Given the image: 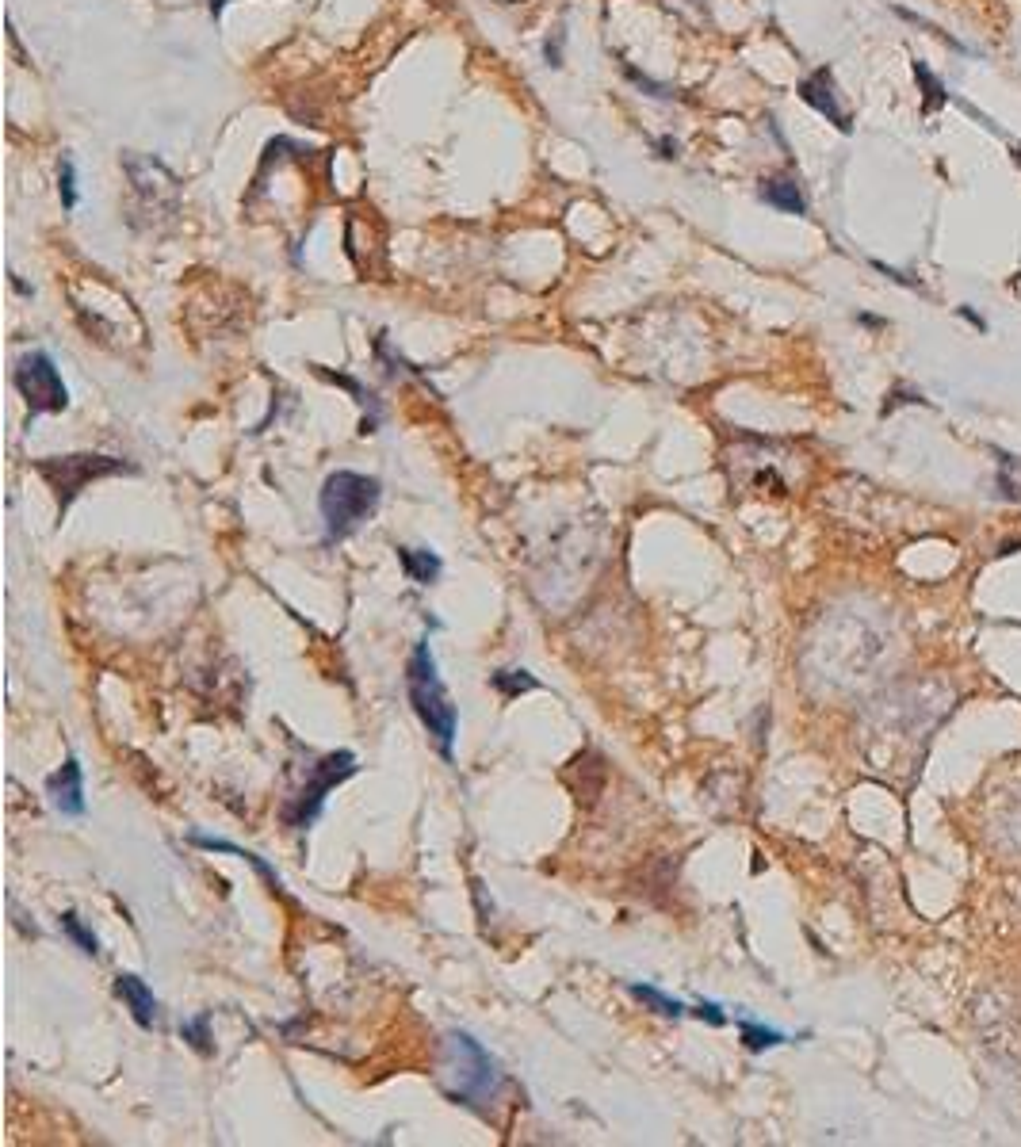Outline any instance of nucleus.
I'll return each mask as SVG.
<instances>
[{"instance_id":"obj_18","label":"nucleus","mask_w":1021,"mask_h":1147,"mask_svg":"<svg viewBox=\"0 0 1021 1147\" xmlns=\"http://www.w3.org/2000/svg\"><path fill=\"white\" fill-rule=\"evenodd\" d=\"M180 1037L188 1040L199 1056H211V1052H215V1044H211V1014H199V1018L184 1021V1025H180Z\"/></svg>"},{"instance_id":"obj_19","label":"nucleus","mask_w":1021,"mask_h":1147,"mask_svg":"<svg viewBox=\"0 0 1021 1147\" xmlns=\"http://www.w3.org/2000/svg\"><path fill=\"white\" fill-rule=\"evenodd\" d=\"M58 180H62V207L73 211V207H77V180H73V161H69V157H62V173H58Z\"/></svg>"},{"instance_id":"obj_5","label":"nucleus","mask_w":1021,"mask_h":1147,"mask_svg":"<svg viewBox=\"0 0 1021 1147\" xmlns=\"http://www.w3.org/2000/svg\"><path fill=\"white\" fill-rule=\"evenodd\" d=\"M356 769H360V765H356V754H348V750H333V754H326V758L314 765V773H310V780H306L303 788L283 803V826H291V830H306V826L322 815L329 792H333L341 780L352 777Z\"/></svg>"},{"instance_id":"obj_11","label":"nucleus","mask_w":1021,"mask_h":1147,"mask_svg":"<svg viewBox=\"0 0 1021 1147\" xmlns=\"http://www.w3.org/2000/svg\"><path fill=\"white\" fill-rule=\"evenodd\" d=\"M761 199H765L769 207L784 211V215H807L804 192H800V184H796V180H788V176H769V180H761Z\"/></svg>"},{"instance_id":"obj_14","label":"nucleus","mask_w":1021,"mask_h":1147,"mask_svg":"<svg viewBox=\"0 0 1021 1147\" xmlns=\"http://www.w3.org/2000/svg\"><path fill=\"white\" fill-rule=\"evenodd\" d=\"M490 685H494L505 700H517L521 693H536V689H540V681L528 670H494L490 673Z\"/></svg>"},{"instance_id":"obj_4","label":"nucleus","mask_w":1021,"mask_h":1147,"mask_svg":"<svg viewBox=\"0 0 1021 1147\" xmlns=\"http://www.w3.org/2000/svg\"><path fill=\"white\" fill-rule=\"evenodd\" d=\"M35 471L50 482V490L58 494V509L66 513L69 505H73V498L85 490L88 482L108 478V475H123V471H134V467L123 463V459H115V455L81 452V455H50V459H39Z\"/></svg>"},{"instance_id":"obj_13","label":"nucleus","mask_w":1021,"mask_h":1147,"mask_svg":"<svg viewBox=\"0 0 1021 1147\" xmlns=\"http://www.w3.org/2000/svg\"><path fill=\"white\" fill-rule=\"evenodd\" d=\"M628 991L639 998L647 1010H654L658 1018H674L677 1021V1018H685V1014H689V1010H685V1002H677V998L662 995V991H658V987H651V983H631Z\"/></svg>"},{"instance_id":"obj_10","label":"nucleus","mask_w":1021,"mask_h":1147,"mask_svg":"<svg viewBox=\"0 0 1021 1147\" xmlns=\"http://www.w3.org/2000/svg\"><path fill=\"white\" fill-rule=\"evenodd\" d=\"M188 842H192V845H199V849H207V853H234V857H241V861H245V865H253V868H257V876H261V880H264V884H268V888H272V891H283V880H280V872H276V868L268 865V861H261V857H257V853H253V849H241V845L226 842V838H207V834H192V838H188Z\"/></svg>"},{"instance_id":"obj_17","label":"nucleus","mask_w":1021,"mask_h":1147,"mask_svg":"<svg viewBox=\"0 0 1021 1147\" xmlns=\"http://www.w3.org/2000/svg\"><path fill=\"white\" fill-rule=\"evenodd\" d=\"M739 1037L750 1052H769V1048H777V1044L788 1040L784 1033L769 1029V1025H758V1021H739Z\"/></svg>"},{"instance_id":"obj_1","label":"nucleus","mask_w":1021,"mask_h":1147,"mask_svg":"<svg viewBox=\"0 0 1021 1147\" xmlns=\"http://www.w3.org/2000/svg\"><path fill=\"white\" fill-rule=\"evenodd\" d=\"M440 1079H444V1090L452 1102L463 1105V1109H475V1113H490L505 1090V1075H501L498 1060L463 1029L448 1033L440 1044Z\"/></svg>"},{"instance_id":"obj_2","label":"nucleus","mask_w":1021,"mask_h":1147,"mask_svg":"<svg viewBox=\"0 0 1021 1147\" xmlns=\"http://www.w3.org/2000/svg\"><path fill=\"white\" fill-rule=\"evenodd\" d=\"M406 693H410V704L417 719H421V727L436 738L444 761H452V742L459 735V712L448 689H444V681H440V673H436V658L429 643H417L410 662H406Z\"/></svg>"},{"instance_id":"obj_3","label":"nucleus","mask_w":1021,"mask_h":1147,"mask_svg":"<svg viewBox=\"0 0 1021 1147\" xmlns=\"http://www.w3.org/2000/svg\"><path fill=\"white\" fill-rule=\"evenodd\" d=\"M383 498V482L360 471H333L322 482L318 494V509H322V524H326V540H348L352 532H360Z\"/></svg>"},{"instance_id":"obj_9","label":"nucleus","mask_w":1021,"mask_h":1147,"mask_svg":"<svg viewBox=\"0 0 1021 1147\" xmlns=\"http://www.w3.org/2000/svg\"><path fill=\"white\" fill-rule=\"evenodd\" d=\"M115 995L123 998V1006L131 1010V1018L138 1029H153L157 1021V998H153V987L134 972L115 975Z\"/></svg>"},{"instance_id":"obj_8","label":"nucleus","mask_w":1021,"mask_h":1147,"mask_svg":"<svg viewBox=\"0 0 1021 1147\" xmlns=\"http://www.w3.org/2000/svg\"><path fill=\"white\" fill-rule=\"evenodd\" d=\"M800 100L826 115L838 130H849V115L838 104V88H834V73L830 69H815L807 81H800Z\"/></svg>"},{"instance_id":"obj_15","label":"nucleus","mask_w":1021,"mask_h":1147,"mask_svg":"<svg viewBox=\"0 0 1021 1147\" xmlns=\"http://www.w3.org/2000/svg\"><path fill=\"white\" fill-rule=\"evenodd\" d=\"M914 77H918V88H922V111H926V115H934V111H941L949 104V92H945L941 81L926 69V62H914Z\"/></svg>"},{"instance_id":"obj_7","label":"nucleus","mask_w":1021,"mask_h":1147,"mask_svg":"<svg viewBox=\"0 0 1021 1147\" xmlns=\"http://www.w3.org/2000/svg\"><path fill=\"white\" fill-rule=\"evenodd\" d=\"M46 796L54 803V811H62V815H73V819L85 815V773H81V761H62V769L46 780Z\"/></svg>"},{"instance_id":"obj_21","label":"nucleus","mask_w":1021,"mask_h":1147,"mask_svg":"<svg viewBox=\"0 0 1021 1147\" xmlns=\"http://www.w3.org/2000/svg\"><path fill=\"white\" fill-rule=\"evenodd\" d=\"M222 4H226V0H211V16H218V12H222Z\"/></svg>"},{"instance_id":"obj_20","label":"nucleus","mask_w":1021,"mask_h":1147,"mask_svg":"<svg viewBox=\"0 0 1021 1147\" xmlns=\"http://www.w3.org/2000/svg\"><path fill=\"white\" fill-rule=\"evenodd\" d=\"M696 1018L700 1021H708V1025H727V1014H723V1010H719L716 1002H704V998H700V1002H696V1010H693Z\"/></svg>"},{"instance_id":"obj_22","label":"nucleus","mask_w":1021,"mask_h":1147,"mask_svg":"<svg viewBox=\"0 0 1021 1147\" xmlns=\"http://www.w3.org/2000/svg\"><path fill=\"white\" fill-rule=\"evenodd\" d=\"M1014 165L1021 169V146H1014Z\"/></svg>"},{"instance_id":"obj_12","label":"nucleus","mask_w":1021,"mask_h":1147,"mask_svg":"<svg viewBox=\"0 0 1021 1147\" xmlns=\"http://www.w3.org/2000/svg\"><path fill=\"white\" fill-rule=\"evenodd\" d=\"M398 563L406 570V578L417 585H433L440 578V570H444L440 555L429 551V547H398Z\"/></svg>"},{"instance_id":"obj_16","label":"nucleus","mask_w":1021,"mask_h":1147,"mask_svg":"<svg viewBox=\"0 0 1021 1147\" xmlns=\"http://www.w3.org/2000/svg\"><path fill=\"white\" fill-rule=\"evenodd\" d=\"M58 926H62V933H66L69 941H73L85 956H100V941H96V933L88 930L85 922L77 918V910H66V914L58 918Z\"/></svg>"},{"instance_id":"obj_6","label":"nucleus","mask_w":1021,"mask_h":1147,"mask_svg":"<svg viewBox=\"0 0 1021 1147\" xmlns=\"http://www.w3.org/2000/svg\"><path fill=\"white\" fill-rule=\"evenodd\" d=\"M16 387L27 398L31 413H62L69 406V390L54 360L46 352H27L16 368Z\"/></svg>"}]
</instances>
